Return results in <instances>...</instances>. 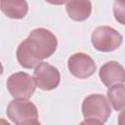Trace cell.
<instances>
[{
    "label": "cell",
    "mask_w": 125,
    "mask_h": 125,
    "mask_svg": "<svg viewBox=\"0 0 125 125\" xmlns=\"http://www.w3.org/2000/svg\"><path fill=\"white\" fill-rule=\"evenodd\" d=\"M67 68L74 77L79 79H86L96 72L97 65L95 61L89 55L78 52L74 53L68 58Z\"/></svg>",
    "instance_id": "cell-7"
},
{
    "label": "cell",
    "mask_w": 125,
    "mask_h": 125,
    "mask_svg": "<svg viewBox=\"0 0 125 125\" xmlns=\"http://www.w3.org/2000/svg\"><path fill=\"white\" fill-rule=\"evenodd\" d=\"M33 79L39 89L51 91L59 86L61 82V74L58 68L54 65L41 62L34 68Z\"/></svg>",
    "instance_id": "cell-6"
},
{
    "label": "cell",
    "mask_w": 125,
    "mask_h": 125,
    "mask_svg": "<svg viewBox=\"0 0 125 125\" xmlns=\"http://www.w3.org/2000/svg\"><path fill=\"white\" fill-rule=\"evenodd\" d=\"M58 39L47 28L38 27L20 43L17 49V60L24 68H33L43 60L50 58L57 50Z\"/></svg>",
    "instance_id": "cell-1"
},
{
    "label": "cell",
    "mask_w": 125,
    "mask_h": 125,
    "mask_svg": "<svg viewBox=\"0 0 125 125\" xmlns=\"http://www.w3.org/2000/svg\"><path fill=\"white\" fill-rule=\"evenodd\" d=\"M7 116L16 125L40 124L36 105L27 99H15L7 106Z\"/></svg>",
    "instance_id": "cell-3"
},
{
    "label": "cell",
    "mask_w": 125,
    "mask_h": 125,
    "mask_svg": "<svg viewBox=\"0 0 125 125\" xmlns=\"http://www.w3.org/2000/svg\"><path fill=\"white\" fill-rule=\"evenodd\" d=\"M122 35L111 26L101 25L91 34V42L94 48L100 52H112L122 44Z\"/></svg>",
    "instance_id": "cell-4"
},
{
    "label": "cell",
    "mask_w": 125,
    "mask_h": 125,
    "mask_svg": "<svg viewBox=\"0 0 125 125\" xmlns=\"http://www.w3.org/2000/svg\"><path fill=\"white\" fill-rule=\"evenodd\" d=\"M1 11L3 14L15 20H21L28 12L26 0H1Z\"/></svg>",
    "instance_id": "cell-10"
},
{
    "label": "cell",
    "mask_w": 125,
    "mask_h": 125,
    "mask_svg": "<svg viewBox=\"0 0 125 125\" xmlns=\"http://www.w3.org/2000/svg\"><path fill=\"white\" fill-rule=\"evenodd\" d=\"M36 87L33 77L23 71L13 73L7 80V89L15 99H29Z\"/></svg>",
    "instance_id": "cell-5"
},
{
    "label": "cell",
    "mask_w": 125,
    "mask_h": 125,
    "mask_svg": "<svg viewBox=\"0 0 125 125\" xmlns=\"http://www.w3.org/2000/svg\"><path fill=\"white\" fill-rule=\"evenodd\" d=\"M118 124L119 125H125V109L118 116Z\"/></svg>",
    "instance_id": "cell-13"
},
{
    "label": "cell",
    "mask_w": 125,
    "mask_h": 125,
    "mask_svg": "<svg viewBox=\"0 0 125 125\" xmlns=\"http://www.w3.org/2000/svg\"><path fill=\"white\" fill-rule=\"evenodd\" d=\"M45 1L52 5H62L65 2H67V0H45Z\"/></svg>",
    "instance_id": "cell-14"
},
{
    "label": "cell",
    "mask_w": 125,
    "mask_h": 125,
    "mask_svg": "<svg viewBox=\"0 0 125 125\" xmlns=\"http://www.w3.org/2000/svg\"><path fill=\"white\" fill-rule=\"evenodd\" d=\"M65 10L71 20L84 21L91 16L92 3L90 0H67Z\"/></svg>",
    "instance_id": "cell-9"
},
{
    "label": "cell",
    "mask_w": 125,
    "mask_h": 125,
    "mask_svg": "<svg viewBox=\"0 0 125 125\" xmlns=\"http://www.w3.org/2000/svg\"><path fill=\"white\" fill-rule=\"evenodd\" d=\"M106 95L114 110L120 111L125 109V85L118 83L108 87Z\"/></svg>",
    "instance_id": "cell-11"
},
{
    "label": "cell",
    "mask_w": 125,
    "mask_h": 125,
    "mask_svg": "<svg viewBox=\"0 0 125 125\" xmlns=\"http://www.w3.org/2000/svg\"><path fill=\"white\" fill-rule=\"evenodd\" d=\"M99 77L104 86L110 87L114 84L125 82V69L118 62L110 61L101 66Z\"/></svg>",
    "instance_id": "cell-8"
},
{
    "label": "cell",
    "mask_w": 125,
    "mask_h": 125,
    "mask_svg": "<svg viewBox=\"0 0 125 125\" xmlns=\"http://www.w3.org/2000/svg\"><path fill=\"white\" fill-rule=\"evenodd\" d=\"M82 114L86 124H104L111 114V109L106 98L101 94H92L82 103Z\"/></svg>",
    "instance_id": "cell-2"
},
{
    "label": "cell",
    "mask_w": 125,
    "mask_h": 125,
    "mask_svg": "<svg viewBox=\"0 0 125 125\" xmlns=\"http://www.w3.org/2000/svg\"><path fill=\"white\" fill-rule=\"evenodd\" d=\"M112 11L115 21L125 25V0H114Z\"/></svg>",
    "instance_id": "cell-12"
}]
</instances>
